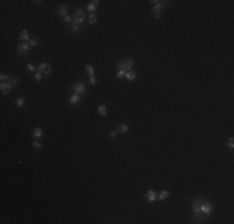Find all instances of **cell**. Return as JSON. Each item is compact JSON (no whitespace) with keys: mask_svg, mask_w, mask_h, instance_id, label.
I'll return each instance as SVG.
<instances>
[{"mask_svg":"<svg viewBox=\"0 0 234 224\" xmlns=\"http://www.w3.org/2000/svg\"><path fill=\"white\" fill-rule=\"evenodd\" d=\"M11 75H4V74H1V76H0V80H1V82H10V80H11Z\"/></svg>","mask_w":234,"mask_h":224,"instance_id":"cell-21","label":"cell"},{"mask_svg":"<svg viewBox=\"0 0 234 224\" xmlns=\"http://www.w3.org/2000/svg\"><path fill=\"white\" fill-rule=\"evenodd\" d=\"M26 70H28L29 72H36V71H38V67L35 66V65H33V64H28Z\"/></svg>","mask_w":234,"mask_h":224,"instance_id":"cell-23","label":"cell"},{"mask_svg":"<svg viewBox=\"0 0 234 224\" xmlns=\"http://www.w3.org/2000/svg\"><path fill=\"white\" fill-rule=\"evenodd\" d=\"M19 40H20V41H29V40H30V35H29V33H28V30H25V29L21 30L20 36H19Z\"/></svg>","mask_w":234,"mask_h":224,"instance_id":"cell-11","label":"cell"},{"mask_svg":"<svg viewBox=\"0 0 234 224\" xmlns=\"http://www.w3.org/2000/svg\"><path fill=\"white\" fill-rule=\"evenodd\" d=\"M71 20H72V18H71V16H69V15L64 18V21H65L66 24H70V23H71Z\"/></svg>","mask_w":234,"mask_h":224,"instance_id":"cell-31","label":"cell"},{"mask_svg":"<svg viewBox=\"0 0 234 224\" xmlns=\"http://www.w3.org/2000/svg\"><path fill=\"white\" fill-rule=\"evenodd\" d=\"M168 197H169V192H168V191H161L159 196H158V199H159V200H164V199H167Z\"/></svg>","mask_w":234,"mask_h":224,"instance_id":"cell-17","label":"cell"},{"mask_svg":"<svg viewBox=\"0 0 234 224\" xmlns=\"http://www.w3.org/2000/svg\"><path fill=\"white\" fill-rule=\"evenodd\" d=\"M85 71L89 74L90 77H95V69L91 66V65H86V66H85Z\"/></svg>","mask_w":234,"mask_h":224,"instance_id":"cell-15","label":"cell"},{"mask_svg":"<svg viewBox=\"0 0 234 224\" xmlns=\"http://www.w3.org/2000/svg\"><path fill=\"white\" fill-rule=\"evenodd\" d=\"M15 103H16V106H18V107H23V106H24V103H25V98H24V97H18Z\"/></svg>","mask_w":234,"mask_h":224,"instance_id":"cell-22","label":"cell"},{"mask_svg":"<svg viewBox=\"0 0 234 224\" xmlns=\"http://www.w3.org/2000/svg\"><path fill=\"white\" fill-rule=\"evenodd\" d=\"M56 13H58V15H60V16H67V6H65V5H59L58 8H56Z\"/></svg>","mask_w":234,"mask_h":224,"instance_id":"cell-9","label":"cell"},{"mask_svg":"<svg viewBox=\"0 0 234 224\" xmlns=\"http://www.w3.org/2000/svg\"><path fill=\"white\" fill-rule=\"evenodd\" d=\"M153 16L157 18V19H159V18L162 16V13H161V11H153Z\"/></svg>","mask_w":234,"mask_h":224,"instance_id":"cell-29","label":"cell"},{"mask_svg":"<svg viewBox=\"0 0 234 224\" xmlns=\"http://www.w3.org/2000/svg\"><path fill=\"white\" fill-rule=\"evenodd\" d=\"M38 71L41 72V74H46V75H50L51 71H53V67L50 66L49 64L46 62H43V64H40L38 66Z\"/></svg>","mask_w":234,"mask_h":224,"instance_id":"cell-5","label":"cell"},{"mask_svg":"<svg viewBox=\"0 0 234 224\" xmlns=\"http://www.w3.org/2000/svg\"><path fill=\"white\" fill-rule=\"evenodd\" d=\"M35 80H36V81H41V72H36V74H35Z\"/></svg>","mask_w":234,"mask_h":224,"instance_id":"cell-30","label":"cell"},{"mask_svg":"<svg viewBox=\"0 0 234 224\" xmlns=\"http://www.w3.org/2000/svg\"><path fill=\"white\" fill-rule=\"evenodd\" d=\"M126 76V71L124 70H117V72H116V77L117 79H122V77H124Z\"/></svg>","mask_w":234,"mask_h":224,"instance_id":"cell-24","label":"cell"},{"mask_svg":"<svg viewBox=\"0 0 234 224\" xmlns=\"http://www.w3.org/2000/svg\"><path fill=\"white\" fill-rule=\"evenodd\" d=\"M33 134H34V137H35V138H40V137L44 134L43 128H41V127H35L34 131H33Z\"/></svg>","mask_w":234,"mask_h":224,"instance_id":"cell-13","label":"cell"},{"mask_svg":"<svg viewBox=\"0 0 234 224\" xmlns=\"http://www.w3.org/2000/svg\"><path fill=\"white\" fill-rule=\"evenodd\" d=\"M107 112H108V110H107L106 105H100V106H98V113H100L101 116H106Z\"/></svg>","mask_w":234,"mask_h":224,"instance_id":"cell-16","label":"cell"},{"mask_svg":"<svg viewBox=\"0 0 234 224\" xmlns=\"http://www.w3.org/2000/svg\"><path fill=\"white\" fill-rule=\"evenodd\" d=\"M136 76H137V74L131 70V71H127V72H126V76H124V77H126L128 81H133L134 79H136Z\"/></svg>","mask_w":234,"mask_h":224,"instance_id":"cell-14","label":"cell"},{"mask_svg":"<svg viewBox=\"0 0 234 224\" xmlns=\"http://www.w3.org/2000/svg\"><path fill=\"white\" fill-rule=\"evenodd\" d=\"M18 53L20 55H26L30 53V45L29 44H20L18 46Z\"/></svg>","mask_w":234,"mask_h":224,"instance_id":"cell-6","label":"cell"},{"mask_svg":"<svg viewBox=\"0 0 234 224\" xmlns=\"http://www.w3.org/2000/svg\"><path fill=\"white\" fill-rule=\"evenodd\" d=\"M128 126L127 124H119L117 131H118V133H126V132H128Z\"/></svg>","mask_w":234,"mask_h":224,"instance_id":"cell-18","label":"cell"},{"mask_svg":"<svg viewBox=\"0 0 234 224\" xmlns=\"http://www.w3.org/2000/svg\"><path fill=\"white\" fill-rule=\"evenodd\" d=\"M193 220L196 223H203L213 212V204L204 198H194L192 203Z\"/></svg>","mask_w":234,"mask_h":224,"instance_id":"cell-1","label":"cell"},{"mask_svg":"<svg viewBox=\"0 0 234 224\" xmlns=\"http://www.w3.org/2000/svg\"><path fill=\"white\" fill-rule=\"evenodd\" d=\"M98 3H100L98 0H92V1H90V4L87 5V10H89V11H92V13L96 11V10H97V6H98Z\"/></svg>","mask_w":234,"mask_h":224,"instance_id":"cell-10","label":"cell"},{"mask_svg":"<svg viewBox=\"0 0 234 224\" xmlns=\"http://www.w3.org/2000/svg\"><path fill=\"white\" fill-rule=\"evenodd\" d=\"M72 92H75L76 95H84L85 92H86V86H85V84L81 81H77L75 82L74 85H72Z\"/></svg>","mask_w":234,"mask_h":224,"instance_id":"cell-3","label":"cell"},{"mask_svg":"<svg viewBox=\"0 0 234 224\" xmlns=\"http://www.w3.org/2000/svg\"><path fill=\"white\" fill-rule=\"evenodd\" d=\"M227 144H228L230 148H233V147H234V141H233V138H229V139H228Z\"/></svg>","mask_w":234,"mask_h":224,"instance_id":"cell-32","label":"cell"},{"mask_svg":"<svg viewBox=\"0 0 234 224\" xmlns=\"http://www.w3.org/2000/svg\"><path fill=\"white\" fill-rule=\"evenodd\" d=\"M110 136L112 137V138H115L116 136H118V131H117V129H113V131H111Z\"/></svg>","mask_w":234,"mask_h":224,"instance_id":"cell-28","label":"cell"},{"mask_svg":"<svg viewBox=\"0 0 234 224\" xmlns=\"http://www.w3.org/2000/svg\"><path fill=\"white\" fill-rule=\"evenodd\" d=\"M134 66V60L133 59H123L118 62V69L119 70H124V71H131L132 67Z\"/></svg>","mask_w":234,"mask_h":224,"instance_id":"cell-2","label":"cell"},{"mask_svg":"<svg viewBox=\"0 0 234 224\" xmlns=\"http://www.w3.org/2000/svg\"><path fill=\"white\" fill-rule=\"evenodd\" d=\"M156 199H157V193L153 191V189L147 191V193H146V200H147L148 203H153Z\"/></svg>","mask_w":234,"mask_h":224,"instance_id":"cell-7","label":"cell"},{"mask_svg":"<svg viewBox=\"0 0 234 224\" xmlns=\"http://www.w3.org/2000/svg\"><path fill=\"white\" fill-rule=\"evenodd\" d=\"M33 146L35 148H41V143L38 142V141H35V142H33Z\"/></svg>","mask_w":234,"mask_h":224,"instance_id":"cell-33","label":"cell"},{"mask_svg":"<svg viewBox=\"0 0 234 224\" xmlns=\"http://www.w3.org/2000/svg\"><path fill=\"white\" fill-rule=\"evenodd\" d=\"M71 30H72V31H75V33L80 31V25L76 24V23H72V25H71Z\"/></svg>","mask_w":234,"mask_h":224,"instance_id":"cell-27","label":"cell"},{"mask_svg":"<svg viewBox=\"0 0 234 224\" xmlns=\"http://www.w3.org/2000/svg\"><path fill=\"white\" fill-rule=\"evenodd\" d=\"M89 82H90V85H96V79L95 77H90V80H89Z\"/></svg>","mask_w":234,"mask_h":224,"instance_id":"cell-34","label":"cell"},{"mask_svg":"<svg viewBox=\"0 0 234 224\" xmlns=\"http://www.w3.org/2000/svg\"><path fill=\"white\" fill-rule=\"evenodd\" d=\"M96 21H97V16H96L95 14H90V16H89V23L92 25V24H95Z\"/></svg>","mask_w":234,"mask_h":224,"instance_id":"cell-25","label":"cell"},{"mask_svg":"<svg viewBox=\"0 0 234 224\" xmlns=\"http://www.w3.org/2000/svg\"><path fill=\"white\" fill-rule=\"evenodd\" d=\"M11 87H13V85L10 84V82H1L0 84V90H1V92L4 93V95H8L10 92V90H11Z\"/></svg>","mask_w":234,"mask_h":224,"instance_id":"cell-8","label":"cell"},{"mask_svg":"<svg viewBox=\"0 0 234 224\" xmlns=\"http://www.w3.org/2000/svg\"><path fill=\"white\" fill-rule=\"evenodd\" d=\"M28 44L30 45V48H35V46H38L39 44H40V40H38V39H30L29 41H28Z\"/></svg>","mask_w":234,"mask_h":224,"instance_id":"cell-19","label":"cell"},{"mask_svg":"<svg viewBox=\"0 0 234 224\" xmlns=\"http://www.w3.org/2000/svg\"><path fill=\"white\" fill-rule=\"evenodd\" d=\"M10 84L13 85V87H18V86L20 85V81H19V79H16L15 76H13L11 80H10Z\"/></svg>","mask_w":234,"mask_h":224,"instance_id":"cell-20","label":"cell"},{"mask_svg":"<svg viewBox=\"0 0 234 224\" xmlns=\"http://www.w3.org/2000/svg\"><path fill=\"white\" fill-rule=\"evenodd\" d=\"M85 19H86V15L84 13V10L77 9L76 11H75V14H74V23H76V24L80 25L85 21Z\"/></svg>","mask_w":234,"mask_h":224,"instance_id":"cell-4","label":"cell"},{"mask_svg":"<svg viewBox=\"0 0 234 224\" xmlns=\"http://www.w3.org/2000/svg\"><path fill=\"white\" fill-rule=\"evenodd\" d=\"M163 8V4H162V1H159L158 4L156 5H153V11H161Z\"/></svg>","mask_w":234,"mask_h":224,"instance_id":"cell-26","label":"cell"},{"mask_svg":"<svg viewBox=\"0 0 234 224\" xmlns=\"http://www.w3.org/2000/svg\"><path fill=\"white\" fill-rule=\"evenodd\" d=\"M80 101H81V98H80V95H76V93H74V95L70 97V103L71 105H79L80 103Z\"/></svg>","mask_w":234,"mask_h":224,"instance_id":"cell-12","label":"cell"}]
</instances>
